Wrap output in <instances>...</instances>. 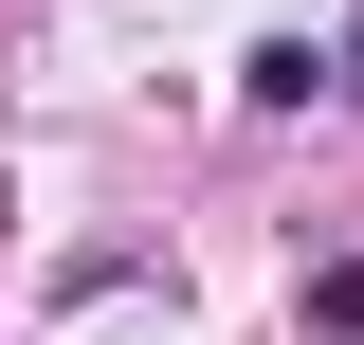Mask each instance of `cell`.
<instances>
[{
	"mask_svg": "<svg viewBox=\"0 0 364 345\" xmlns=\"http://www.w3.org/2000/svg\"><path fill=\"white\" fill-rule=\"evenodd\" d=\"M237 91H255V109H310V91H346V55H310V37H255V73H237Z\"/></svg>",
	"mask_w": 364,
	"mask_h": 345,
	"instance_id": "obj_1",
	"label": "cell"
},
{
	"mask_svg": "<svg viewBox=\"0 0 364 345\" xmlns=\"http://www.w3.org/2000/svg\"><path fill=\"white\" fill-rule=\"evenodd\" d=\"M310 327H328V345H364V255H328V273H310Z\"/></svg>",
	"mask_w": 364,
	"mask_h": 345,
	"instance_id": "obj_2",
	"label": "cell"
},
{
	"mask_svg": "<svg viewBox=\"0 0 364 345\" xmlns=\"http://www.w3.org/2000/svg\"><path fill=\"white\" fill-rule=\"evenodd\" d=\"M346 91H364V18H346Z\"/></svg>",
	"mask_w": 364,
	"mask_h": 345,
	"instance_id": "obj_3",
	"label": "cell"
}]
</instances>
